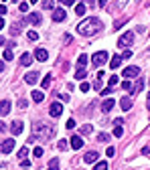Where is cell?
Segmentation results:
<instances>
[{
  "label": "cell",
  "mask_w": 150,
  "mask_h": 170,
  "mask_svg": "<svg viewBox=\"0 0 150 170\" xmlns=\"http://www.w3.org/2000/svg\"><path fill=\"white\" fill-rule=\"evenodd\" d=\"M35 59L37 61H47V59H49V53H47L45 49H37L35 51Z\"/></svg>",
  "instance_id": "cell-14"
},
{
  "label": "cell",
  "mask_w": 150,
  "mask_h": 170,
  "mask_svg": "<svg viewBox=\"0 0 150 170\" xmlns=\"http://www.w3.org/2000/svg\"><path fill=\"white\" fill-rule=\"evenodd\" d=\"M0 45H6V39H4V37H0Z\"/></svg>",
  "instance_id": "cell-56"
},
{
  "label": "cell",
  "mask_w": 150,
  "mask_h": 170,
  "mask_svg": "<svg viewBox=\"0 0 150 170\" xmlns=\"http://www.w3.org/2000/svg\"><path fill=\"white\" fill-rule=\"evenodd\" d=\"M97 142H110V136L108 134H100L97 136Z\"/></svg>",
  "instance_id": "cell-37"
},
{
  "label": "cell",
  "mask_w": 150,
  "mask_h": 170,
  "mask_svg": "<svg viewBox=\"0 0 150 170\" xmlns=\"http://www.w3.org/2000/svg\"><path fill=\"white\" fill-rule=\"evenodd\" d=\"M2 14H6V6H0V16Z\"/></svg>",
  "instance_id": "cell-53"
},
{
  "label": "cell",
  "mask_w": 150,
  "mask_h": 170,
  "mask_svg": "<svg viewBox=\"0 0 150 170\" xmlns=\"http://www.w3.org/2000/svg\"><path fill=\"white\" fill-rule=\"evenodd\" d=\"M85 10H87V8H85V4H83V2L75 4V14H77V16H83V14H85Z\"/></svg>",
  "instance_id": "cell-20"
},
{
  "label": "cell",
  "mask_w": 150,
  "mask_h": 170,
  "mask_svg": "<svg viewBox=\"0 0 150 170\" xmlns=\"http://www.w3.org/2000/svg\"><path fill=\"white\" fill-rule=\"evenodd\" d=\"M120 105H122L124 112H128V109L132 108V99H128V97H122V99H120Z\"/></svg>",
  "instance_id": "cell-18"
},
{
  "label": "cell",
  "mask_w": 150,
  "mask_h": 170,
  "mask_svg": "<svg viewBox=\"0 0 150 170\" xmlns=\"http://www.w3.org/2000/svg\"><path fill=\"white\" fill-rule=\"evenodd\" d=\"M49 113H51L53 118H59V116L63 113V105H61V103H51V108H49Z\"/></svg>",
  "instance_id": "cell-9"
},
{
  "label": "cell",
  "mask_w": 150,
  "mask_h": 170,
  "mask_svg": "<svg viewBox=\"0 0 150 170\" xmlns=\"http://www.w3.org/2000/svg\"><path fill=\"white\" fill-rule=\"evenodd\" d=\"M24 81H27L28 85H35V83L39 81V73H37V71H31V73H27V75H24Z\"/></svg>",
  "instance_id": "cell-10"
},
{
  "label": "cell",
  "mask_w": 150,
  "mask_h": 170,
  "mask_svg": "<svg viewBox=\"0 0 150 170\" xmlns=\"http://www.w3.org/2000/svg\"><path fill=\"white\" fill-rule=\"evenodd\" d=\"M57 168H59V160L53 158V160L49 162V168H47V170H57Z\"/></svg>",
  "instance_id": "cell-28"
},
{
  "label": "cell",
  "mask_w": 150,
  "mask_h": 170,
  "mask_svg": "<svg viewBox=\"0 0 150 170\" xmlns=\"http://www.w3.org/2000/svg\"><path fill=\"white\" fill-rule=\"evenodd\" d=\"M23 170H28V168H23Z\"/></svg>",
  "instance_id": "cell-62"
},
{
  "label": "cell",
  "mask_w": 150,
  "mask_h": 170,
  "mask_svg": "<svg viewBox=\"0 0 150 170\" xmlns=\"http://www.w3.org/2000/svg\"><path fill=\"white\" fill-rule=\"evenodd\" d=\"M10 32H12V35H18V32H20V22L12 24V27H10Z\"/></svg>",
  "instance_id": "cell-32"
},
{
  "label": "cell",
  "mask_w": 150,
  "mask_h": 170,
  "mask_svg": "<svg viewBox=\"0 0 150 170\" xmlns=\"http://www.w3.org/2000/svg\"><path fill=\"white\" fill-rule=\"evenodd\" d=\"M27 154H28V148H20V150H18V158H20V160L27 158Z\"/></svg>",
  "instance_id": "cell-34"
},
{
  "label": "cell",
  "mask_w": 150,
  "mask_h": 170,
  "mask_svg": "<svg viewBox=\"0 0 150 170\" xmlns=\"http://www.w3.org/2000/svg\"><path fill=\"white\" fill-rule=\"evenodd\" d=\"M142 89H144V79H138V83H136V87H134L132 93H138V91H142Z\"/></svg>",
  "instance_id": "cell-26"
},
{
  "label": "cell",
  "mask_w": 150,
  "mask_h": 170,
  "mask_svg": "<svg viewBox=\"0 0 150 170\" xmlns=\"http://www.w3.org/2000/svg\"><path fill=\"white\" fill-rule=\"evenodd\" d=\"M93 170H108V162H106V160H100V162H96Z\"/></svg>",
  "instance_id": "cell-23"
},
{
  "label": "cell",
  "mask_w": 150,
  "mask_h": 170,
  "mask_svg": "<svg viewBox=\"0 0 150 170\" xmlns=\"http://www.w3.org/2000/svg\"><path fill=\"white\" fill-rule=\"evenodd\" d=\"M114 136H116V138H122V136H124L122 126H116V128H114Z\"/></svg>",
  "instance_id": "cell-29"
},
{
  "label": "cell",
  "mask_w": 150,
  "mask_h": 170,
  "mask_svg": "<svg viewBox=\"0 0 150 170\" xmlns=\"http://www.w3.org/2000/svg\"><path fill=\"white\" fill-rule=\"evenodd\" d=\"M71 148H73V150L83 148V140H81V136H73V138H71Z\"/></svg>",
  "instance_id": "cell-13"
},
{
  "label": "cell",
  "mask_w": 150,
  "mask_h": 170,
  "mask_svg": "<svg viewBox=\"0 0 150 170\" xmlns=\"http://www.w3.org/2000/svg\"><path fill=\"white\" fill-rule=\"evenodd\" d=\"M106 4H108V0H100V6H101V8H104Z\"/></svg>",
  "instance_id": "cell-54"
},
{
  "label": "cell",
  "mask_w": 150,
  "mask_h": 170,
  "mask_svg": "<svg viewBox=\"0 0 150 170\" xmlns=\"http://www.w3.org/2000/svg\"><path fill=\"white\" fill-rule=\"evenodd\" d=\"M110 93H112V87H106L104 91H101V95H110Z\"/></svg>",
  "instance_id": "cell-49"
},
{
  "label": "cell",
  "mask_w": 150,
  "mask_h": 170,
  "mask_svg": "<svg viewBox=\"0 0 150 170\" xmlns=\"http://www.w3.org/2000/svg\"><path fill=\"white\" fill-rule=\"evenodd\" d=\"M114 105H116L114 99H106L104 103H101V112H104V113H110V112L114 109Z\"/></svg>",
  "instance_id": "cell-11"
},
{
  "label": "cell",
  "mask_w": 150,
  "mask_h": 170,
  "mask_svg": "<svg viewBox=\"0 0 150 170\" xmlns=\"http://www.w3.org/2000/svg\"><path fill=\"white\" fill-rule=\"evenodd\" d=\"M91 130H93V126H91V124H85V126H81V134H83V136L91 134Z\"/></svg>",
  "instance_id": "cell-24"
},
{
  "label": "cell",
  "mask_w": 150,
  "mask_h": 170,
  "mask_svg": "<svg viewBox=\"0 0 150 170\" xmlns=\"http://www.w3.org/2000/svg\"><path fill=\"white\" fill-rule=\"evenodd\" d=\"M65 18H67V12L63 10V8H55L53 10V20L55 22H63Z\"/></svg>",
  "instance_id": "cell-7"
},
{
  "label": "cell",
  "mask_w": 150,
  "mask_h": 170,
  "mask_svg": "<svg viewBox=\"0 0 150 170\" xmlns=\"http://www.w3.org/2000/svg\"><path fill=\"white\" fill-rule=\"evenodd\" d=\"M41 14H39V12H33V14L31 16H28V22H31V24H35V27H37V24H41Z\"/></svg>",
  "instance_id": "cell-17"
},
{
  "label": "cell",
  "mask_w": 150,
  "mask_h": 170,
  "mask_svg": "<svg viewBox=\"0 0 150 170\" xmlns=\"http://www.w3.org/2000/svg\"><path fill=\"white\" fill-rule=\"evenodd\" d=\"M59 99H63V101H69V95H63V93H59Z\"/></svg>",
  "instance_id": "cell-50"
},
{
  "label": "cell",
  "mask_w": 150,
  "mask_h": 170,
  "mask_svg": "<svg viewBox=\"0 0 150 170\" xmlns=\"http://www.w3.org/2000/svg\"><path fill=\"white\" fill-rule=\"evenodd\" d=\"M122 89H126V91H134V87H132L130 79H126V81H122Z\"/></svg>",
  "instance_id": "cell-25"
},
{
  "label": "cell",
  "mask_w": 150,
  "mask_h": 170,
  "mask_svg": "<svg viewBox=\"0 0 150 170\" xmlns=\"http://www.w3.org/2000/svg\"><path fill=\"white\" fill-rule=\"evenodd\" d=\"M132 42H134V32H132V31H128V32H124V35L120 37L118 47H130Z\"/></svg>",
  "instance_id": "cell-3"
},
{
  "label": "cell",
  "mask_w": 150,
  "mask_h": 170,
  "mask_svg": "<svg viewBox=\"0 0 150 170\" xmlns=\"http://www.w3.org/2000/svg\"><path fill=\"white\" fill-rule=\"evenodd\" d=\"M31 61H33V59H31V53H23V57H20V65L27 67V65H31Z\"/></svg>",
  "instance_id": "cell-21"
},
{
  "label": "cell",
  "mask_w": 150,
  "mask_h": 170,
  "mask_svg": "<svg viewBox=\"0 0 150 170\" xmlns=\"http://www.w3.org/2000/svg\"><path fill=\"white\" fill-rule=\"evenodd\" d=\"M14 150V140H4L2 144H0V152H2V154H10V152Z\"/></svg>",
  "instance_id": "cell-6"
},
{
  "label": "cell",
  "mask_w": 150,
  "mask_h": 170,
  "mask_svg": "<svg viewBox=\"0 0 150 170\" xmlns=\"http://www.w3.org/2000/svg\"><path fill=\"white\" fill-rule=\"evenodd\" d=\"M67 128H69V130H73L75 128V120H67V124H65Z\"/></svg>",
  "instance_id": "cell-46"
},
{
  "label": "cell",
  "mask_w": 150,
  "mask_h": 170,
  "mask_svg": "<svg viewBox=\"0 0 150 170\" xmlns=\"http://www.w3.org/2000/svg\"><path fill=\"white\" fill-rule=\"evenodd\" d=\"M2 2H6V0H2Z\"/></svg>",
  "instance_id": "cell-63"
},
{
  "label": "cell",
  "mask_w": 150,
  "mask_h": 170,
  "mask_svg": "<svg viewBox=\"0 0 150 170\" xmlns=\"http://www.w3.org/2000/svg\"><path fill=\"white\" fill-rule=\"evenodd\" d=\"M85 77H87L85 69H77V73H75V79H85Z\"/></svg>",
  "instance_id": "cell-30"
},
{
  "label": "cell",
  "mask_w": 150,
  "mask_h": 170,
  "mask_svg": "<svg viewBox=\"0 0 150 170\" xmlns=\"http://www.w3.org/2000/svg\"><path fill=\"white\" fill-rule=\"evenodd\" d=\"M100 31H101V20L96 18V16H89V18L81 20V22L77 24V32H79L81 37H91Z\"/></svg>",
  "instance_id": "cell-1"
},
{
  "label": "cell",
  "mask_w": 150,
  "mask_h": 170,
  "mask_svg": "<svg viewBox=\"0 0 150 170\" xmlns=\"http://www.w3.org/2000/svg\"><path fill=\"white\" fill-rule=\"evenodd\" d=\"M43 99H45V95H43V91H33V101H37V103H41Z\"/></svg>",
  "instance_id": "cell-22"
},
{
  "label": "cell",
  "mask_w": 150,
  "mask_h": 170,
  "mask_svg": "<svg viewBox=\"0 0 150 170\" xmlns=\"http://www.w3.org/2000/svg\"><path fill=\"white\" fill-rule=\"evenodd\" d=\"M43 8H45V10H53V8H55L53 0H45V2H43Z\"/></svg>",
  "instance_id": "cell-27"
},
{
  "label": "cell",
  "mask_w": 150,
  "mask_h": 170,
  "mask_svg": "<svg viewBox=\"0 0 150 170\" xmlns=\"http://www.w3.org/2000/svg\"><path fill=\"white\" fill-rule=\"evenodd\" d=\"M85 65H87V55H79V59H77V69H85Z\"/></svg>",
  "instance_id": "cell-19"
},
{
  "label": "cell",
  "mask_w": 150,
  "mask_h": 170,
  "mask_svg": "<svg viewBox=\"0 0 150 170\" xmlns=\"http://www.w3.org/2000/svg\"><path fill=\"white\" fill-rule=\"evenodd\" d=\"M148 112H150V101H148Z\"/></svg>",
  "instance_id": "cell-60"
},
{
  "label": "cell",
  "mask_w": 150,
  "mask_h": 170,
  "mask_svg": "<svg viewBox=\"0 0 150 170\" xmlns=\"http://www.w3.org/2000/svg\"><path fill=\"white\" fill-rule=\"evenodd\" d=\"M27 39H28V41H37V39H39V35H37L35 31H28V32H27Z\"/></svg>",
  "instance_id": "cell-33"
},
{
  "label": "cell",
  "mask_w": 150,
  "mask_h": 170,
  "mask_svg": "<svg viewBox=\"0 0 150 170\" xmlns=\"http://www.w3.org/2000/svg\"><path fill=\"white\" fill-rule=\"evenodd\" d=\"M91 61H93V65H96V67H101L106 61H108V53H106V51H100V53H96L91 57Z\"/></svg>",
  "instance_id": "cell-4"
},
{
  "label": "cell",
  "mask_w": 150,
  "mask_h": 170,
  "mask_svg": "<svg viewBox=\"0 0 150 170\" xmlns=\"http://www.w3.org/2000/svg\"><path fill=\"white\" fill-rule=\"evenodd\" d=\"M124 20H126V18H124ZM124 20H118V22H116V27H114L116 31H118V28H120V27H122V24H124Z\"/></svg>",
  "instance_id": "cell-51"
},
{
  "label": "cell",
  "mask_w": 150,
  "mask_h": 170,
  "mask_svg": "<svg viewBox=\"0 0 150 170\" xmlns=\"http://www.w3.org/2000/svg\"><path fill=\"white\" fill-rule=\"evenodd\" d=\"M148 101H150V93H148Z\"/></svg>",
  "instance_id": "cell-61"
},
{
  "label": "cell",
  "mask_w": 150,
  "mask_h": 170,
  "mask_svg": "<svg viewBox=\"0 0 150 170\" xmlns=\"http://www.w3.org/2000/svg\"><path fill=\"white\" fill-rule=\"evenodd\" d=\"M8 112H10V101H8V99L0 101V116H6Z\"/></svg>",
  "instance_id": "cell-15"
},
{
  "label": "cell",
  "mask_w": 150,
  "mask_h": 170,
  "mask_svg": "<svg viewBox=\"0 0 150 170\" xmlns=\"http://www.w3.org/2000/svg\"><path fill=\"white\" fill-rule=\"evenodd\" d=\"M53 134H55V128L51 126L49 130H45V126H43L41 122H37V124H35V130H33V138H37V136H43V138H51Z\"/></svg>",
  "instance_id": "cell-2"
},
{
  "label": "cell",
  "mask_w": 150,
  "mask_h": 170,
  "mask_svg": "<svg viewBox=\"0 0 150 170\" xmlns=\"http://www.w3.org/2000/svg\"><path fill=\"white\" fill-rule=\"evenodd\" d=\"M33 154H35L37 158H41V156H43V148H39V146H37L35 150H33Z\"/></svg>",
  "instance_id": "cell-42"
},
{
  "label": "cell",
  "mask_w": 150,
  "mask_h": 170,
  "mask_svg": "<svg viewBox=\"0 0 150 170\" xmlns=\"http://www.w3.org/2000/svg\"><path fill=\"white\" fill-rule=\"evenodd\" d=\"M27 105H28V101H27V99H20V101H18V108H23V109H24Z\"/></svg>",
  "instance_id": "cell-48"
},
{
  "label": "cell",
  "mask_w": 150,
  "mask_h": 170,
  "mask_svg": "<svg viewBox=\"0 0 150 170\" xmlns=\"http://www.w3.org/2000/svg\"><path fill=\"white\" fill-rule=\"evenodd\" d=\"M39 2V0H31V4H37Z\"/></svg>",
  "instance_id": "cell-59"
},
{
  "label": "cell",
  "mask_w": 150,
  "mask_h": 170,
  "mask_svg": "<svg viewBox=\"0 0 150 170\" xmlns=\"http://www.w3.org/2000/svg\"><path fill=\"white\" fill-rule=\"evenodd\" d=\"M67 146H69V144H67L65 140H61V142L57 144V148H59V150H67Z\"/></svg>",
  "instance_id": "cell-38"
},
{
  "label": "cell",
  "mask_w": 150,
  "mask_h": 170,
  "mask_svg": "<svg viewBox=\"0 0 150 170\" xmlns=\"http://www.w3.org/2000/svg\"><path fill=\"white\" fill-rule=\"evenodd\" d=\"M2 71H4V63H0V73H2Z\"/></svg>",
  "instance_id": "cell-58"
},
{
  "label": "cell",
  "mask_w": 150,
  "mask_h": 170,
  "mask_svg": "<svg viewBox=\"0 0 150 170\" xmlns=\"http://www.w3.org/2000/svg\"><path fill=\"white\" fill-rule=\"evenodd\" d=\"M120 65H122V55H114L112 61H110V67H112V69H118Z\"/></svg>",
  "instance_id": "cell-16"
},
{
  "label": "cell",
  "mask_w": 150,
  "mask_h": 170,
  "mask_svg": "<svg viewBox=\"0 0 150 170\" xmlns=\"http://www.w3.org/2000/svg\"><path fill=\"white\" fill-rule=\"evenodd\" d=\"M4 28V20H2V16H0V31Z\"/></svg>",
  "instance_id": "cell-55"
},
{
  "label": "cell",
  "mask_w": 150,
  "mask_h": 170,
  "mask_svg": "<svg viewBox=\"0 0 150 170\" xmlns=\"http://www.w3.org/2000/svg\"><path fill=\"white\" fill-rule=\"evenodd\" d=\"M63 42H71V35H65V37H63Z\"/></svg>",
  "instance_id": "cell-52"
},
{
  "label": "cell",
  "mask_w": 150,
  "mask_h": 170,
  "mask_svg": "<svg viewBox=\"0 0 150 170\" xmlns=\"http://www.w3.org/2000/svg\"><path fill=\"white\" fill-rule=\"evenodd\" d=\"M41 85H43V89H47V87H49V85H51V75H47V77L43 79V83H41Z\"/></svg>",
  "instance_id": "cell-35"
},
{
  "label": "cell",
  "mask_w": 150,
  "mask_h": 170,
  "mask_svg": "<svg viewBox=\"0 0 150 170\" xmlns=\"http://www.w3.org/2000/svg\"><path fill=\"white\" fill-rule=\"evenodd\" d=\"M20 166H23V168H28V166H31V160H28V158H23V160H20Z\"/></svg>",
  "instance_id": "cell-39"
},
{
  "label": "cell",
  "mask_w": 150,
  "mask_h": 170,
  "mask_svg": "<svg viewBox=\"0 0 150 170\" xmlns=\"http://www.w3.org/2000/svg\"><path fill=\"white\" fill-rule=\"evenodd\" d=\"M18 10H20V12H27V10H28V4H27V2H20Z\"/></svg>",
  "instance_id": "cell-43"
},
{
  "label": "cell",
  "mask_w": 150,
  "mask_h": 170,
  "mask_svg": "<svg viewBox=\"0 0 150 170\" xmlns=\"http://www.w3.org/2000/svg\"><path fill=\"white\" fill-rule=\"evenodd\" d=\"M124 77L126 79H132V77H138L140 75V67H136V65H130V67H126V69H124Z\"/></svg>",
  "instance_id": "cell-5"
},
{
  "label": "cell",
  "mask_w": 150,
  "mask_h": 170,
  "mask_svg": "<svg viewBox=\"0 0 150 170\" xmlns=\"http://www.w3.org/2000/svg\"><path fill=\"white\" fill-rule=\"evenodd\" d=\"M10 132H12V134H14V136H18L20 132H23V122H20V120L12 122V124H10Z\"/></svg>",
  "instance_id": "cell-12"
},
{
  "label": "cell",
  "mask_w": 150,
  "mask_h": 170,
  "mask_svg": "<svg viewBox=\"0 0 150 170\" xmlns=\"http://www.w3.org/2000/svg\"><path fill=\"white\" fill-rule=\"evenodd\" d=\"M4 128H6V126H4L2 122H0V132H4Z\"/></svg>",
  "instance_id": "cell-57"
},
{
  "label": "cell",
  "mask_w": 150,
  "mask_h": 170,
  "mask_svg": "<svg viewBox=\"0 0 150 170\" xmlns=\"http://www.w3.org/2000/svg\"><path fill=\"white\" fill-rule=\"evenodd\" d=\"M130 57H132V51H130V49H126V51L122 53V59H130Z\"/></svg>",
  "instance_id": "cell-44"
},
{
  "label": "cell",
  "mask_w": 150,
  "mask_h": 170,
  "mask_svg": "<svg viewBox=\"0 0 150 170\" xmlns=\"http://www.w3.org/2000/svg\"><path fill=\"white\" fill-rule=\"evenodd\" d=\"M12 57H14V55H12V49L4 51V61H12Z\"/></svg>",
  "instance_id": "cell-31"
},
{
  "label": "cell",
  "mask_w": 150,
  "mask_h": 170,
  "mask_svg": "<svg viewBox=\"0 0 150 170\" xmlns=\"http://www.w3.org/2000/svg\"><path fill=\"white\" fill-rule=\"evenodd\" d=\"M106 154H108L110 158H114V154H116V148H114V146H110L108 150H106Z\"/></svg>",
  "instance_id": "cell-41"
},
{
  "label": "cell",
  "mask_w": 150,
  "mask_h": 170,
  "mask_svg": "<svg viewBox=\"0 0 150 170\" xmlns=\"http://www.w3.org/2000/svg\"><path fill=\"white\" fill-rule=\"evenodd\" d=\"M126 4H128V0H118V2H116V8L120 10V8H124Z\"/></svg>",
  "instance_id": "cell-40"
},
{
  "label": "cell",
  "mask_w": 150,
  "mask_h": 170,
  "mask_svg": "<svg viewBox=\"0 0 150 170\" xmlns=\"http://www.w3.org/2000/svg\"><path fill=\"white\" fill-rule=\"evenodd\" d=\"M118 81H120V77H118V75H112V77H110V87L118 85Z\"/></svg>",
  "instance_id": "cell-36"
},
{
  "label": "cell",
  "mask_w": 150,
  "mask_h": 170,
  "mask_svg": "<svg viewBox=\"0 0 150 170\" xmlns=\"http://www.w3.org/2000/svg\"><path fill=\"white\" fill-rule=\"evenodd\" d=\"M61 4H65V6H71V4H75V0H59Z\"/></svg>",
  "instance_id": "cell-47"
},
{
  "label": "cell",
  "mask_w": 150,
  "mask_h": 170,
  "mask_svg": "<svg viewBox=\"0 0 150 170\" xmlns=\"http://www.w3.org/2000/svg\"><path fill=\"white\" fill-rule=\"evenodd\" d=\"M97 158H100V154H97L96 150H89L87 154L83 156V162H87V164H96V162H97Z\"/></svg>",
  "instance_id": "cell-8"
},
{
  "label": "cell",
  "mask_w": 150,
  "mask_h": 170,
  "mask_svg": "<svg viewBox=\"0 0 150 170\" xmlns=\"http://www.w3.org/2000/svg\"><path fill=\"white\" fill-rule=\"evenodd\" d=\"M79 89H81L83 93H85V91H89V83H85V81H83V83L79 85Z\"/></svg>",
  "instance_id": "cell-45"
}]
</instances>
